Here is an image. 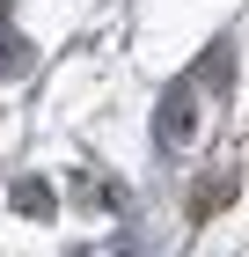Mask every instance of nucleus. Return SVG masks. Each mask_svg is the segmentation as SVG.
<instances>
[{
    "mask_svg": "<svg viewBox=\"0 0 249 257\" xmlns=\"http://www.w3.org/2000/svg\"><path fill=\"white\" fill-rule=\"evenodd\" d=\"M198 110H191V88H169L161 96V147H176V140H191Z\"/></svg>",
    "mask_w": 249,
    "mask_h": 257,
    "instance_id": "1",
    "label": "nucleus"
},
{
    "mask_svg": "<svg viewBox=\"0 0 249 257\" xmlns=\"http://www.w3.org/2000/svg\"><path fill=\"white\" fill-rule=\"evenodd\" d=\"M22 66H30V44L0 30V74H22Z\"/></svg>",
    "mask_w": 249,
    "mask_h": 257,
    "instance_id": "2",
    "label": "nucleus"
},
{
    "mask_svg": "<svg viewBox=\"0 0 249 257\" xmlns=\"http://www.w3.org/2000/svg\"><path fill=\"white\" fill-rule=\"evenodd\" d=\"M15 206H30V213H44V206H52V191H44V184H22V191H15Z\"/></svg>",
    "mask_w": 249,
    "mask_h": 257,
    "instance_id": "3",
    "label": "nucleus"
}]
</instances>
